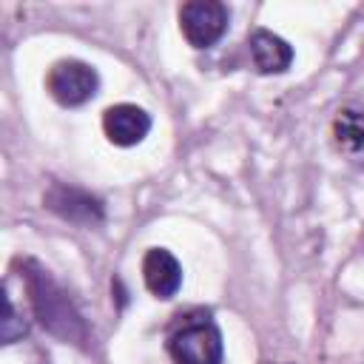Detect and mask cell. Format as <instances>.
<instances>
[{
	"instance_id": "obj_1",
	"label": "cell",
	"mask_w": 364,
	"mask_h": 364,
	"mask_svg": "<svg viewBox=\"0 0 364 364\" xmlns=\"http://www.w3.org/2000/svg\"><path fill=\"white\" fill-rule=\"evenodd\" d=\"M26 284H28L34 316L51 336L71 341V344L88 341V327H85L80 310L71 304L65 290L48 276V270H43L34 262H26Z\"/></svg>"
},
{
	"instance_id": "obj_2",
	"label": "cell",
	"mask_w": 364,
	"mask_h": 364,
	"mask_svg": "<svg viewBox=\"0 0 364 364\" xmlns=\"http://www.w3.org/2000/svg\"><path fill=\"white\" fill-rule=\"evenodd\" d=\"M168 355L176 364H222V333L208 316L188 318L168 336Z\"/></svg>"
},
{
	"instance_id": "obj_3",
	"label": "cell",
	"mask_w": 364,
	"mask_h": 364,
	"mask_svg": "<svg viewBox=\"0 0 364 364\" xmlns=\"http://www.w3.org/2000/svg\"><path fill=\"white\" fill-rule=\"evenodd\" d=\"M228 6L219 0H191L179 9V28L193 48H210L228 31Z\"/></svg>"
},
{
	"instance_id": "obj_4",
	"label": "cell",
	"mask_w": 364,
	"mask_h": 364,
	"mask_svg": "<svg viewBox=\"0 0 364 364\" xmlns=\"http://www.w3.org/2000/svg\"><path fill=\"white\" fill-rule=\"evenodd\" d=\"M97 85H100L97 71L82 60H60L51 65L46 77L48 94L65 108H77L88 102L97 94Z\"/></svg>"
},
{
	"instance_id": "obj_5",
	"label": "cell",
	"mask_w": 364,
	"mask_h": 364,
	"mask_svg": "<svg viewBox=\"0 0 364 364\" xmlns=\"http://www.w3.org/2000/svg\"><path fill=\"white\" fill-rule=\"evenodd\" d=\"M43 202L48 210H54L57 216L74 225H97L102 219V202L97 196H91L88 191L63 185V182H54Z\"/></svg>"
},
{
	"instance_id": "obj_6",
	"label": "cell",
	"mask_w": 364,
	"mask_h": 364,
	"mask_svg": "<svg viewBox=\"0 0 364 364\" xmlns=\"http://www.w3.org/2000/svg\"><path fill=\"white\" fill-rule=\"evenodd\" d=\"M102 131L105 136L119 145V148H131L136 142H142L151 131V117L139 108V105H131V102H119V105H111L105 114H102Z\"/></svg>"
},
{
	"instance_id": "obj_7",
	"label": "cell",
	"mask_w": 364,
	"mask_h": 364,
	"mask_svg": "<svg viewBox=\"0 0 364 364\" xmlns=\"http://www.w3.org/2000/svg\"><path fill=\"white\" fill-rule=\"evenodd\" d=\"M142 279H145V287L156 299H171V296H176V290L182 284V267L171 250L151 247L142 259Z\"/></svg>"
},
{
	"instance_id": "obj_8",
	"label": "cell",
	"mask_w": 364,
	"mask_h": 364,
	"mask_svg": "<svg viewBox=\"0 0 364 364\" xmlns=\"http://www.w3.org/2000/svg\"><path fill=\"white\" fill-rule=\"evenodd\" d=\"M247 46H250V60H253L256 71H262V74H282L293 63L290 43L284 37L267 31V28H256L250 34Z\"/></svg>"
},
{
	"instance_id": "obj_9",
	"label": "cell",
	"mask_w": 364,
	"mask_h": 364,
	"mask_svg": "<svg viewBox=\"0 0 364 364\" xmlns=\"http://www.w3.org/2000/svg\"><path fill=\"white\" fill-rule=\"evenodd\" d=\"M333 139H336V148L364 171V114L353 108L338 111L333 122Z\"/></svg>"
}]
</instances>
